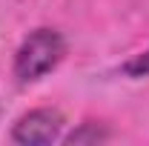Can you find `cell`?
<instances>
[{"instance_id": "6da1fadb", "label": "cell", "mask_w": 149, "mask_h": 146, "mask_svg": "<svg viewBox=\"0 0 149 146\" xmlns=\"http://www.w3.org/2000/svg\"><path fill=\"white\" fill-rule=\"evenodd\" d=\"M66 55V40L55 29H35L29 37L20 43L17 55H15V74L20 83H32L40 80L43 74H49Z\"/></svg>"}, {"instance_id": "7a4b0ae2", "label": "cell", "mask_w": 149, "mask_h": 146, "mask_svg": "<svg viewBox=\"0 0 149 146\" xmlns=\"http://www.w3.org/2000/svg\"><path fill=\"white\" fill-rule=\"evenodd\" d=\"M63 115L57 109H32L12 126V140L20 146H46L60 140Z\"/></svg>"}, {"instance_id": "277c9868", "label": "cell", "mask_w": 149, "mask_h": 146, "mask_svg": "<svg viewBox=\"0 0 149 146\" xmlns=\"http://www.w3.org/2000/svg\"><path fill=\"white\" fill-rule=\"evenodd\" d=\"M123 74H129V77H146L149 74V49L141 52V55H135L132 60H126L123 63Z\"/></svg>"}, {"instance_id": "3957f363", "label": "cell", "mask_w": 149, "mask_h": 146, "mask_svg": "<svg viewBox=\"0 0 149 146\" xmlns=\"http://www.w3.org/2000/svg\"><path fill=\"white\" fill-rule=\"evenodd\" d=\"M103 140H109V129L103 126V123H80V126L69 132L66 138H63V143L66 146H80V143H103Z\"/></svg>"}]
</instances>
